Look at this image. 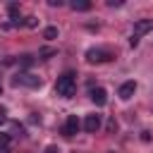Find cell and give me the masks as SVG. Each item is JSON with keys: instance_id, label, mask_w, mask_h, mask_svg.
Listing matches in <instances>:
<instances>
[{"instance_id": "cell-15", "label": "cell", "mask_w": 153, "mask_h": 153, "mask_svg": "<svg viewBox=\"0 0 153 153\" xmlns=\"http://www.w3.org/2000/svg\"><path fill=\"white\" fill-rule=\"evenodd\" d=\"M129 45L136 48V45H139V36H131V38H129Z\"/></svg>"}, {"instance_id": "cell-16", "label": "cell", "mask_w": 153, "mask_h": 153, "mask_svg": "<svg viewBox=\"0 0 153 153\" xmlns=\"http://www.w3.org/2000/svg\"><path fill=\"white\" fill-rule=\"evenodd\" d=\"M45 153H60V148H57V146H48V148H45Z\"/></svg>"}, {"instance_id": "cell-1", "label": "cell", "mask_w": 153, "mask_h": 153, "mask_svg": "<svg viewBox=\"0 0 153 153\" xmlns=\"http://www.w3.org/2000/svg\"><path fill=\"white\" fill-rule=\"evenodd\" d=\"M74 76H76V74H72V72H65V74L57 76V81H55L57 96H62V98L74 96V88H76V79H74Z\"/></svg>"}, {"instance_id": "cell-14", "label": "cell", "mask_w": 153, "mask_h": 153, "mask_svg": "<svg viewBox=\"0 0 153 153\" xmlns=\"http://www.w3.org/2000/svg\"><path fill=\"white\" fill-rule=\"evenodd\" d=\"M122 0H108V7H120Z\"/></svg>"}, {"instance_id": "cell-11", "label": "cell", "mask_w": 153, "mask_h": 153, "mask_svg": "<svg viewBox=\"0 0 153 153\" xmlns=\"http://www.w3.org/2000/svg\"><path fill=\"white\" fill-rule=\"evenodd\" d=\"M105 129H108V134H115V131H117V120H115V117H110V120H108V124H105Z\"/></svg>"}, {"instance_id": "cell-19", "label": "cell", "mask_w": 153, "mask_h": 153, "mask_svg": "<svg viewBox=\"0 0 153 153\" xmlns=\"http://www.w3.org/2000/svg\"><path fill=\"white\" fill-rule=\"evenodd\" d=\"M0 96H2V86H0Z\"/></svg>"}, {"instance_id": "cell-17", "label": "cell", "mask_w": 153, "mask_h": 153, "mask_svg": "<svg viewBox=\"0 0 153 153\" xmlns=\"http://www.w3.org/2000/svg\"><path fill=\"white\" fill-rule=\"evenodd\" d=\"M7 122V117H5V112H0V124H5Z\"/></svg>"}, {"instance_id": "cell-3", "label": "cell", "mask_w": 153, "mask_h": 153, "mask_svg": "<svg viewBox=\"0 0 153 153\" xmlns=\"http://www.w3.org/2000/svg\"><path fill=\"white\" fill-rule=\"evenodd\" d=\"M12 84L14 86H41V79L38 76H33V74H17L14 79H12Z\"/></svg>"}, {"instance_id": "cell-7", "label": "cell", "mask_w": 153, "mask_h": 153, "mask_svg": "<svg viewBox=\"0 0 153 153\" xmlns=\"http://www.w3.org/2000/svg\"><path fill=\"white\" fill-rule=\"evenodd\" d=\"M134 91H136V81H124V84L120 86V91H117V96H120L122 100H129V98L134 96Z\"/></svg>"}, {"instance_id": "cell-10", "label": "cell", "mask_w": 153, "mask_h": 153, "mask_svg": "<svg viewBox=\"0 0 153 153\" xmlns=\"http://www.w3.org/2000/svg\"><path fill=\"white\" fill-rule=\"evenodd\" d=\"M43 36H45L48 41H53V38H57V26H45V31H43Z\"/></svg>"}, {"instance_id": "cell-4", "label": "cell", "mask_w": 153, "mask_h": 153, "mask_svg": "<svg viewBox=\"0 0 153 153\" xmlns=\"http://www.w3.org/2000/svg\"><path fill=\"white\" fill-rule=\"evenodd\" d=\"M79 127H81L79 117H76V115H69V117H67V122H65V129H62V134H65V136H74V134L79 131Z\"/></svg>"}, {"instance_id": "cell-12", "label": "cell", "mask_w": 153, "mask_h": 153, "mask_svg": "<svg viewBox=\"0 0 153 153\" xmlns=\"http://www.w3.org/2000/svg\"><path fill=\"white\" fill-rule=\"evenodd\" d=\"M38 55H41L43 60H48L50 55H55V50H53V48H41V50H38Z\"/></svg>"}, {"instance_id": "cell-18", "label": "cell", "mask_w": 153, "mask_h": 153, "mask_svg": "<svg viewBox=\"0 0 153 153\" xmlns=\"http://www.w3.org/2000/svg\"><path fill=\"white\" fill-rule=\"evenodd\" d=\"M0 153H12V151H10L7 146H5V148H0Z\"/></svg>"}, {"instance_id": "cell-8", "label": "cell", "mask_w": 153, "mask_h": 153, "mask_svg": "<svg viewBox=\"0 0 153 153\" xmlns=\"http://www.w3.org/2000/svg\"><path fill=\"white\" fill-rule=\"evenodd\" d=\"M91 100H93L96 105H105V103H108V91H105L103 86L91 88Z\"/></svg>"}, {"instance_id": "cell-6", "label": "cell", "mask_w": 153, "mask_h": 153, "mask_svg": "<svg viewBox=\"0 0 153 153\" xmlns=\"http://www.w3.org/2000/svg\"><path fill=\"white\" fill-rule=\"evenodd\" d=\"M84 129H86L88 134H96V131L100 129V115H86V120H84Z\"/></svg>"}, {"instance_id": "cell-13", "label": "cell", "mask_w": 153, "mask_h": 153, "mask_svg": "<svg viewBox=\"0 0 153 153\" xmlns=\"http://www.w3.org/2000/svg\"><path fill=\"white\" fill-rule=\"evenodd\" d=\"M24 24H26L29 29H33V26L38 24V19H36V17H26V22H24Z\"/></svg>"}, {"instance_id": "cell-9", "label": "cell", "mask_w": 153, "mask_h": 153, "mask_svg": "<svg viewBox=\"0 0 153 153\" xmlns=\"http://www.w3.org/2000/svg\"><path fill=\"white\" fill-rule=\"evenodd\" d=\"M69 7H72L74 12H86V10H91V2H88V0H72Z\"/></svg>"}, {"instance_id": "cell-5", "label": "cell", "mask_w": 153, "mask_h": 153, "mask_svg": "<svg viewBox=\"0 0 153 153\" xmlns=\"http://www.w3.org/2000/svg\"><path fill=\"white\" fill-rule=\"evenodd\" d=\"M153 31V19H136L134 22V36H143Z\"/></svg>"}, {"instance_id": "cell-2", "label": "cell", "mask_w": 153, "mask_h": 153, "mask_svg": "<svg viewBox=\"0 0 153 153\" xmlns=\"http://www.w3.org/2000/svg\"><path fill=\"white\" fill-rule=\"evenodd\" d=\"M112 55L108 53V50H103V48H91V50H86V62H91V65H98V62H108Z\"/></svg>"}]
</instances>
